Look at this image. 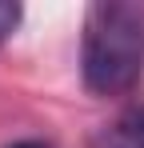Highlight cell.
I'll list each match as a JSON object with an SVG mask.
<instances>
[{
    "label": "cell",
    "instance_id": "1",
    "mask_svg": "<svg viewBox=\"0 0 144 148\" xmlns=\"http://www.w3.org/2000/svg\"><path fill=\"white\" fill-rule=\"evenodd\" d=\"M80 76L92 96H124L144 76V4L96 0L84 12Z\"/></svg>",
    "mask_w": 144,
    "mask_h": 148
},
{
    "label": "cell",
    "instance_id": "2",
    "mask_svg": "<svg viewBox=\"0 0 144 148\" xmlns=\"http://www.w3.org/2000/svg\"><path fill=\"white\" fill-rule=\"evenodd\" d=\"M92 148H144V108H132L104 124L92 136Z\"/></svg>",
    "mask_w": 144,
    "mask_h": 148
},
{
    "label": "cell",
    "instance_id": "3",
    "mask_svg": "<svg viewBox=\"0 0 144 148\" xmlns=\"http://www.w3.org/2000/svg\"><path fill=\"white\" fill-rule=\"evenodd\" d=\"M20 24V4H12V0H0V44L16 32Z\"/></svg>",
    "mask_w": 144,
    "mask_h": 148
},
{
    "label": "cell",
    "instance_id": "4",
    "mask_svg": "<svg viewBox=\"0 0 144 148\" xmlns=\"http://www.w3.org/2000/svg\"><path fill=\"white\" fill-rule=\"evenodd\" d=\"M12 148H52V144H44V140H16Z\"/></svg>",
    "mask_w": 144,
    "mask_h": 148
}]
</instances>
